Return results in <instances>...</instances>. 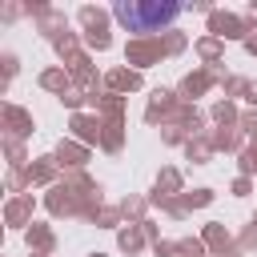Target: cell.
Segmentation results:
<instances>
[{
	"instance_id": "6da1fadb",
	"label": "cell",
	"mask_w": 257,
	"mask_h": 257,
	"mask_svg": "<svg viewBox=\"0 0 257 257\" xmlns=\"http://www.w3.org/2000/svg\"><path fill=\"white\" fill-rule=\"evenodd\" d=\"M177 4H116V20L128 32H157L161 24L177 20Z\"/></svg>"
}]
</instances>
